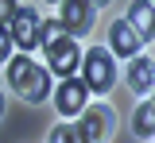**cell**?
I'll use <instances>...</instances> for the list:
<instances>
[{"instance_id":"obj_1","label":"cell","mask_w":155,"mask_h":143,"mask_svg":"<svg viewBox=\"0 0 155 143\" xmlns=\"http://www.w3.org/2000/svg\"><path fill=\"white\" fill-rule=\"evenodd\" d=\"M4 78H8V85L16 89L23 101H31V104H43L47 93H51V74H47V66H35L27 54H12V58L4 62Z\"/></svg>"},{"instance_id":"obj_2","label":"cell","mask_w":155,"mask_h":143,"mask_svg":"<svg viewBox=\"0 0 155 143\" xmlns=\"http://www.w3.org/2000/svg\"><path fill=\"white\" fill-rule=\"evenodd\" d=\"M116 81V62H113V50L105 46H93L81 54V85L89 93H109Z\"/></svg>"},{"instance_id":"obj_3","label":"cell","mask_w":155,"mask_h":143,"mask_svg":"<svg viewBox=\"0 0 155 143\" xmlns=\"http://www.w3.org/2000/svg\"><path fill=\"white\" fill-rule=\"evenodd\" d=\"M74 128L81 132L85 143H105L109 135H113V128H116L113 108H109V104H85V108L78 112V124H74Z\"/></svg>"},{"instance_id":"obj_4","label":"cell","mask_w":155,"mask_h":143,"mask_svg":"<svg viewBox=\"0 0 155 143\" xmlns=\"http://www.w3.org/2000/svg\"><path fill=\"white\" fill-rule=\"evenodd\" d=\"M78 62H81V50H78V39H70V35H62L58 43L47 46V74H54V78H74Z\"/></svg>"},{"instance_id":"obj_5","label":"cell","mask_w":155,"mask_h":143,"mask_svg":"<svg viewBox=\"0 0 155 143\" xmlns=\"http://www.w3.org/2000/svg\"><path fill=\"white\" fill-rule=\"evenodd\" d=\"M4 27L12 35V46H19V50H35L39 46V12L35 8H16Z\"/></svg>"},{"instance_id":"obj_6","label":"cell","mask_w":155,"mask_h":143,"mask_svg":"<svg viewBox=\"0 0 155 143\" xmlns=\"http://www.w3.org/2000/svg\"><path fill=\"white\" fill-rule=\"evenodd\" d=\"M58 4H62L58 23L66 27V35H70V39H81V35L93 27V12H97V8L89 4V0H58Z\"/></svg>"},{"instance_id":"obj_7","label":"cell","mask_w":155,"mask_h":143,"mask_svg":"<svg viewBox=\"0 0 155 143\" xmlns=\"http://www.w3.org/2000/svg\"><path fill=\"white\" fill-rule=\"evenodd\" d=\"M85 97H89V89L78 81V78H62V85L54 89V108L62 116H78L85 108Z\"/></svg>"},{"instance_id":"obj_8","label":"cell","mask_w":155,"mask_h":143,"mask_svg":"<svg viewBox=\"0 0 155 143\" xmlns=\"http://www.w3.org/2000/svg\"><path fill=\"white\" fill-rule=\"evenodd\" d=\"M151 20H155V4H151V0H132V4H128V20H124V23L136 31L140 43L151 39Z\"/></svg>"},{"instance_id":"obj_9","label":"cell","mask_w":155,"mask_h":143,"mask_svg":"<svg viewBox=\"0 0 155 143\" xmlns=\"http://www.w3.org/2000/svg\"><path fill=\"white\" fill-rule=\"evenodd\" d=\"M128 85H132V93H151L155 62L147 58V54H132V62H128Z\"/></svg>"},{"instance_id":"obj_10","label":"cell","mask_w":155,"mask_h":143,"mask_svg":"<svg viewBox=\"0 0 155 143\" xmlns=\"http://www.w3.org/2000/svg\"><path fill=\"white\" fill-rule=\"evenodd\" d=\"M109 43H113V54H124V58L140 54V39H136V31L124 20H116L113 27H109Z\"/></svg>"},{"instance_id":"obj_11","label":"cell","mask_w":155,"mask_h":143,"mask_svg":"<svg viewBox=\"0 0 155 143\" xmlns=\"http://www.w3.org/2000/svg\"><path fill=\"white\" fill-rule=\"evenodd\" d=\"M151 116H155V104H151V101H143L140 108H136V116H132V132L140 135V139H151V135H155V120H151Z\"/></svg>"},{"instance_id":"obj_12","label":"cell","mask_w":155,"mask_h":143,"mask_svg":"<svg viewBox=\"0 0 155 143\" xmlns=\"http://www.w3.org/2000/svg\"><path fill=\"white\" fill-rule=\"evenodd\" d=\"M66 35V27L58 20H39V46H51V43H58Z\"/></svg>"},{"instance_id":"obj_13","label":"cell","mask_w":155,"mask_h":143,"mask_svg":"<svg viewBox=\"0 0 155 143\" xmlns=\"http://www.w3.org/2000/svg\"><path fill=\"white\" fill-rule=\"evenodd\" d=\"M51 143H85V139H81V132H78L74 124H58L54 132H51Z\"/></svg>"},{"instance_id":"obj_14","label":"cell","mask_w":155,"mask_h":143,"mask_svg":"<svg viewBox=\"0 0 155 143\" xmlns=\"http://www.w3.org/2000/svg\"><path fill=\"white\" fill-rule=\"evenodd\" d=\"M12 50H16V46H12V35H8V27H0V70H4V62L12 58Z\"/></svg>"},{"instance_id":"obj_15","label":"cell","mask_w":155,"mask_h":143,"mask_svg":"<svg viewBox=\"0 0 155 143\" xmlns=\"http://www.w3.org/2000/svg\"><path fill=\"white\" fill-rule=\"evenodd\" d=\"M12 12H16V0H0V27L12 20Z\"/></svg>"},{"instance_id":"obj_16","label":"cell","mask_w":155,"mask_h":143,"mask_svg":"<svg viewBox=\"0 0 155 143\" xmlns=\"http://www.w3.org/2000/svg\"><path fill=\"white\" fill-rule=\"evenodd\" d=\"M89 4H93V8H109V0H89Z\"/></svg>"},{"instance_id":"obj_17","label":"cell","mask_w":155,"mask_h":143,"mask_svg":"<svg viewBox=\"0 0 155 143\" xmlns=\"http://www.w3.org/2000/svg\"><path fill=\"white\" fill-rule=\"evenodd\" d=\"M0 116H4V97H0Z\"/></svg>"}]
</instances>
